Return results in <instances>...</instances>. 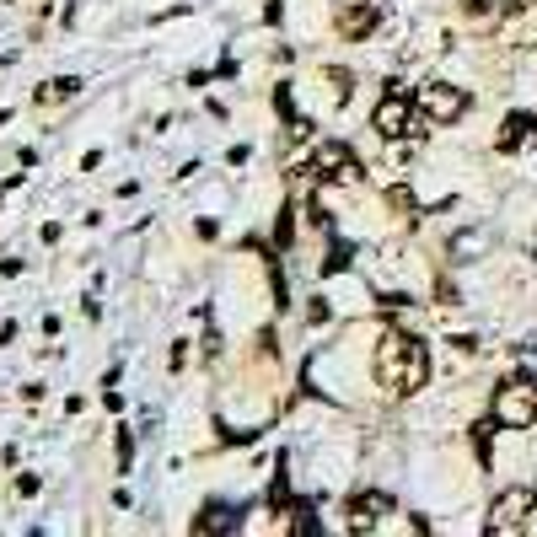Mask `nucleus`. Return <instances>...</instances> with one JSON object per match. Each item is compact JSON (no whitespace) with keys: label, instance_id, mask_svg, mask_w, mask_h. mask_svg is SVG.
Listing matches in <instances>:
<instances>
[{"label":"nucleus","instance_id":"1","mask_svg":"<svg viewBox=\"0 0 537 537\" xmlns=\"http://www.w3.org/2000/svg\"><path fill=\"white\" fill-rule=\"evenodd\" d=\"M376 382H382L393 398L419 393V387L430 382V350L419 344L414 333H387V339L376 344Z\"/></svg>","mask_w":537,"mask_h":537},{"label":"nucleus","instance_id":"2","mask_svg":"<svg viewBox=\"0 0 537 537\" xmlns=\"http://www.w3.org/2000/svg\"><path fill=\"white\" fill-rule=\"evenodd\" d=\"M494 424L505 430H532L537 424V376H511L500 393H494Z\"/></svg>","mask_w":537,"mask_h":537},{"label":"nucleus","instance_id":"3","mask_svg":"<svg viewBox=\"0 0 537 537\" xmlns=\"http://www.w3.org/2000/svg\"><path fill=\"white\" fill-rule=\"evenodd\" d=\"M532 516H537V494L516 483V489H505V494L489 505V532H522Z\"/></svg>","mask_w":537,"mask_h":537},{"label":"nucleus","instance_id":"4","mask_svg":"<svg viewBox=\"0 0 537 537\" xmlns=\"http://www.w3.org/2000/svg\"><path fill=\"white\" fill-rule=\"evenodd\" d=\"M371 129H376L382 140H403V134H409V97H403L398 81H387V97L371 108Z\"/></svg>","mask_w":537,"mask_h":537},{"label":"nucleus","instance_id":"5","mask_svg":"<svg viewBox=\"0 0 537 537\" xmlns=\"http://www.w3.org/2000/svg\"><path fill=\"white\" fill-rule=\"evenodd\" d=\"M419 108H424V119L452 124V119H462L468 97H462L457 86H446V81H430V86H419Z\"/></svg>","mask_w":537,"mask_h":537},{"label":"nucleus","instance_id":"6","mask_svg":"<svg viewBox=\"0 0 537 537\" xmlns=\"http://www.w3.org/2000/svg\"><path fill=\"white\" fill-rule=\"evenodd\" d=\"M312 167H317V178H328V183H355L360 178V167H355V156L344 151V145H317V156H312Z\"/></svg>","mask_w":537,"mask_h":537},{"label":"nucleus","instance_id":"7","mask_svg":"<svg viewBox=\"0 0 537 537\" xmlns=\"http://www.w3.org/2000/svg\"><path fill=\"white\" fill-rule=\"evenodd\" d=\"M387 494H355L350 500V532H376V516L387 511Z\"/></svg>","mask_w":537,"mask_h":537},{"label":"nucleus","instance_id":"8","mask_svg":"<svg viewBox=\"0 0 537 537\" xmlns=\"http://www.w3.org/2000/svg\"><path fill=\"white\" fill-rule=\"evenodd\" d=\"M532 134H537V119H532V114H511V119H505V129H500V140H494V151H505V156H511V151H522Z\"/></svg>","mask_w":537,"mask_h":537},{"label":"nucleus","instance_id":"9","mask_svg":"<svg viewBox=\"0 0 537 537\" xmlns=\"http://www.w3.org/2000/svg\"><path fill=\"white\" fill-rule=\"evenodd\" d=\"M371 27H376V5H344V11H339V33H344V38L360 44Z\"/></svg>","mask_w":537,"mask_h":537},{"label":"nucleus","instance_id":"10","mask_svg":"<svg viewBox=\"0 0 537 537\" xmlns=\"http://www.w3.org/2000/svg\"><path fill=\"white\" fill-rule=\"evenodd\" d=\"M75 92H81V81H70V75H55V81H44V86H38V103H44V108H55V103H70Z\"/></svg>","mask_w":537,"mask_h":537},{"label":"nucleus","instance_id":"11","mask_svg":"<svg viewBox=\"0 0 537 537\" xmlns=\"http://www.w3.org/2000/svg\"><path fill=\"white\" fill-rule=\"evenodd\" d=\"M232 527H237V516L226 505H204V516L194 522V532H232Z\"/></svg>","mask_w":537,"mask_h":537},{"label":"nucleus","instance_id":"12","mask_svg":"<svg viewBox=\"0 0 537 537\" xmlns=\"http://www.w3.org/2000/svg\"><path fill=\"white\" fill-rule=\"evenodd\" d=\"M483 247V232H462V237L452 242V253H478Z\"/></svg>","mask_w":537,"mask_h":537},{"label":"nucleus","instance_id":"13","mask_svg":"<svg viewBox=\"0 0 537 537\" xmlns=\"http://www.w3.org/2000/svg\"><path fill=\"white\" fill-rule=\"evenodd\" d=\"M387 204H393V210H414V194H409V188H393Z\"/></svg>","mask_w":537,"mask_h":537},{"label":"nucleus","instance_id":"14","mask_svg":"<svg viewBox=\"0 0 537 537\" xmlns=\"http://www.w3.org/2000/svg\"><path fill=\"white\" fill-rule=\"evenodd\" d=\"M328 81H333L339 97H350V70H328Z\"/></svg>","mask_w":537,"mask_h":537},{"label":"nucleus","instance_id":"15","mask_svg":"<svg viewBox=\"0 0 537 537\" xmlns=\"http://www.w3.org/2000/svg\"><path fill=\"white\" fill-rule=\"evenodd\" d=\"M489 5H494V0H462V11H468V16H483Z\"/></svg>","mask_w":537,"mask_h":537}]
</instances>
